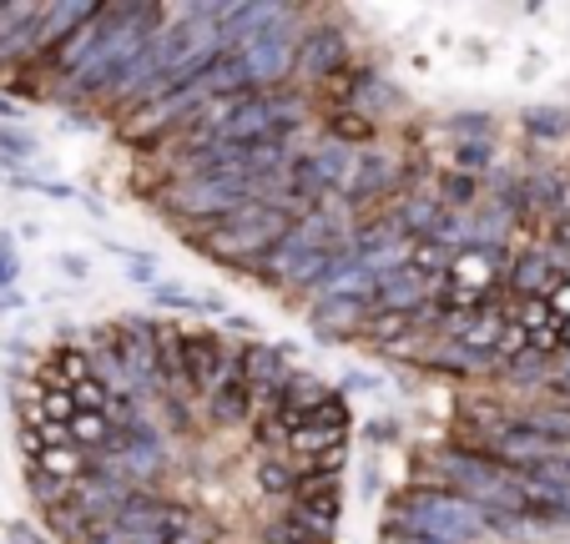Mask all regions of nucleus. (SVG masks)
Listing matches in <instances>:
<instances>
[{"mask_svg":"<svg viewBox=\"0 0 570 544\" xmlns=\"http://www.w3.org/2000/svg\"><path fill=\"white\" fill-rule=\"evenodd\" d=\"M21 454L61 544H338L348 414L248 338L141 318L56 343Z\"/></svg>","mask_w":570,"mask_h":544,"instance_id":"nucleus-1","label":"nucleus"}]
</instances>
